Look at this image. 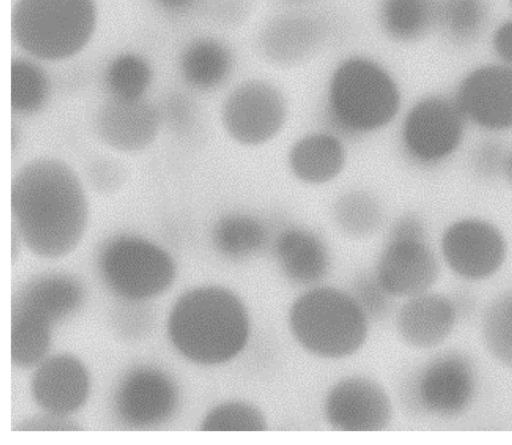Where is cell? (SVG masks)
Segmentation results:
<instances>
[{"label":"cell","mask_w":512,"mask_h":445,"mask_svg":"<svg viewBox=\"0 0 512 445\" xmlns=\"http://www.w3.org/2000/svg\"><path fill=\"white\" fill-rule=\"evenodd\" d=\"M13 226L36 255L59 258L80 242L88 200L75 171L64 161L38 157L20 167L11 182Z\"/></svg>","instance_id":"6da1fadb"},{"label":"cell","mask_w":512,"mask_h":445,"mask_svg":"<svg viewBox=\"0 0 512 445\" xmlns=\"http://www.w3.org/2000/svg\"><path fill=\"white\" fill-rule=\"evenodd\" d=\"M402 92L378 59L349 54L332 68L324 89L321 121L349 143L377 135L400 117Z\"/></svg>","instance_id":"7a4b0ae2"},{"label":"cell","mask_w":512,"mask_h":445,"mask_svg":"<svg viewBox=\"0 0 512 445\" xmlns=\"http://www.w3.org/2000/svg\"><path fill=\"white\" fill-rule=\"evenodd\" d=\"M250 320L245 305L231 290L207 285L183 293L168 318V333L187 359L203 365L227 362L245 347Z\"/></svg>","instance_id":"3957f363"},{"label":"cell","mask_w":512,"mask_h":445,"mask_svg":"<svg viewBox=\"0 0 512 445\" xmlns=\"http://www.w3.org/2000/svg\"><path fill=\"white\" fill-rule=\"evenodd\" d=\"M368 318L353 298L331 286H312L292 303L289 328L296 341L323 358H342L365 342Z\"/></svg>","instance_id":"277c9868"},{"label":"cell","mask_w":512,"mask_h":445,"mask_svg":"<svg viewBox=\"0 0 512 445\" xmlns=\"http://www.w3.org/2000/svg\"><path fill=\"white\" fill-rule=\"evenodd\" d=\"M96 19L94 0H17L11 30L16 44L29 55L59 61L87 45Z\"/></svg>","instance_id":"5b68a950"},{"label":"cell","mask_w":512,"mask_h":445,"mask_svg":"<svg viewBox=\"0 0 512 445\" xmlns=\"http://www.w3.org/2000/svg\"><path fill=\"white\" fill-rule=\"evenodd\" d=\"M96 265L106 287L132 302L161 294L176 276L175 262L166 250L132 234L106 240L97 253Z\"/></svg>","instance_id":"8992f818"},{"label":"cell","mask_w":512,"mask_h":445,"mask_svg":"<svg viewBox=\"0 0 512 445\" xmlns=\"http://www.w3.org/2000/svg\"><path fill=\"white\" fill-rule=\"evenodd\" d=\"M373 273L393 297L421 294L437 282L439 260L418 216L403 214L391 224Z\"/></svg>","instance_id":"52a82bcc"},{"label":"cell","mask_w":512,"mask_h":445,"mask_svg":"<svg viewBox=\"0 0 512 445\" xmlns=\"http://www.w3.org/2000/svg\"><path fill=\"white\" fill-rule=\"evenodd\" d=\"M466 123L454 97L437 94L421 97L400 118L397 130L400 153L416 167L439 166L460 147Z\"/></svg>","instance_id":"ba28073f"},{"label":"cell","mask_w":512,"mask_h":445,"mask_svg":"<svg viewBox=\"0 0 512 445\" xmlns=\"http://www.w3.org/2000/svg\"><path fill=\"white\" fill-rule=\"evenodd\" d=\"M290 115L283 90L263 77L237 83L225 96L220 120L227 136L236 144L257 148L275 140L285 129Z\"/></svg>","instance_id":"9c48e42d"},{"label":"cell","mask_w":512,"mask_h":445,"mask_svg":"<svg viewBox=\"0 0 512 445\" xmlns=\"http://www.w3.org/2000/svg\"><path fill=\"white\" fill-rule=\"evenodd\" d=\"M478 391V373L471 358L447 350L430 358L414 376L412 399L418 410L441 419L463 415Z\"/></svg>","instance_id":"30bf717a"},{"label":"cell","mask_w":512,"mask_h":445,"mask_svg":"<svg viewBox=\"0 0 512 445\" xmlns=\"http://www.w3.org/2000/svg\"><path fill=\"white\" fill-rule=\"evenodd\" d=\"M440 250L455 275L468 281H482L501 269L508 249L498 227L481 218L466 217L446 227Z\"/></svg>","instance_id":"8fae6325"},{"label":"cell","mask_w":512,"mask_h":445,"mask_svg":"<svg viewBox=\"0 0 512 445\" xmlns=\"http://www.w3.org/2000/svg\"><path fill=\"white\" fill-rule=\"evenodd\" d=\"M454 99L467 122L490 132L512 130V67L475 68L461 80Z\"/></svg>","instance_id":"7c38bea8"},{"label":"cell","mask_w":512,"mask_h":445,"mask_svg":"<svg viewBox=\"0 0 512 445\" xmlns=\"http://www.w3.org/2000/svg\"><path fill=\"white\" fill-rule=\"evenodd\" d=\"M178 391L159 369L141 366L130 370L114 394V410L126 426L138 429L159 426L174 414Z\"/></svg>","instance_id":"4fadbf2b"},{"label":"cell","mask_w":512,"mask_h":445,"mask_svg":"<svg viewBox=\"0 0 512 445\" xmlns=\"http://www.w3.org/2000/svg\"><path fill=\"white\" fill-rule=\"evenodd\" d=\"M324 413L332 428L346 432L384 430L392 419V404L386 391L374 380L351 376L328 391Z\"/></svg>","instance_id":"5bb4252c"},{"label":"cell","mask_w":512,"mask_h":445,"mask_svg":"<svg viewBox=\"0 0 512 445\" xmlns=\"http://www.w3.org/2000/svg\"><path fill=\"white\" fill-rule=\"evenodd\" d=\"M162 113L144 98L123 100L111 98L103 103L95 116V132L107 146L120 152H137L157 138Z\"/></svg>","instance_id":"9a60e30c"},{"label":"cell","mask_w":512,"mask_h":445,"mask_svg":"<svg viewBox=\"0 0 512 445\" xmlns=\"http://www.w3.org/2000/svg\"><path fill=\"white\" fill-rule=\"evenodd\" d=\"M328 35L321 17L304 11H289L273 17L259 37V49L270 63L291 67L312 57Z\"/></svg>","instance_id":"2e32d148"},{"label":"cell","mask_w":512,"mask_h":445,"mask_svg":"<svg viewBox=\"0 0 512 445\" xmlns=\"http://www.w3.org/2000/svg\"><path fill=\"white\" fill-rule=\"evenodd\" d=\"M348 144L346 139L326 127L309 130L289 146L287 169L296 181L307 186L333 183L348 165Z\"/></svg>","instance_id":"e0dca14e"},{"label":"cell","mask_w":512,"mask_h":445,"mask_svg":"<svg viewBox=\"0 0 512 445\" xmlns=\"http://www.w3.org/2000/svg\"><path fill=\"white\" fill-rule=\"evenodd\" d=\"M90 389L88 372L71 354H57L39 363L32 376L31 393L46 412L69 416L85 403Z\"/></svg>","instance_id":"ac0fdd59"},{"label":"cell","mask_w":512,"mask_h":445,"mask_svg":"<svg viewBox=\"0 0 512 445\" xmlns=\"http://www.w3.org/2000/svg\"><path fill=\"white\" fill-rule=\"evenodd\" d=\"M272 252L284 277L297 285L315 286L331 269L328 244L305 226L288 225L281 229L273 239Z\"/></svg>","instance_id":"d6986e66"},{"label":"cell","mask_w":512,"mask_h":445,"mask_svg":"<svg viewBox=\"0 0 512 445\" xmlns=\"http://www.w3.org/2000/svg\"><path fill=\"white\" fill-rule=\"evenodd\" d=\"M459 318L452 297L429 290L407 298L398 311L396 327L407 344L429 349L451 335Z\"/></svg>","instance_id":"ffe728a7"},{"label":"cell","mask_w":512,"mask_h":445,"mask_svg":"<svg viewBox=\"0 0 512 445\" xmlns=\"http://www.w3.org/2000/svg\"><path fill=\"white\" fill-rule=\"evenodd\" d=\"M84 300L85 289L76 277L50 272L26 282L13 297L11 310L22 311L53 326L76 313Z\"/></svg>","instance_id":"44dd1931"},{"label":"cell","mask_w":512,"mask_h":445,"mask_svg":"<svg viewBox=\"0 0 512 445\" xmlns=\"http://www.w3.org/2000/svg\"><path fill=\"white\" fill-rule=\"evenodd\" d=\"M235 56L223 41L201 37L183 50L179 68L184 81L200 91H213L223 86L235 70Z\"/></svg>","instance_id":"7402d4cb"},{"label":"cell","mask_w":512,"mask_h":445,"mask_svg":"<svg viewBox=\"0 0 512 445\" xmlns=\"http://www.w3.org/2000/svg\"><path fill=\"white\" fill-rule=\"evenodd\" d=\"M215 251L231 261H245L260 254L270 242V230L257 214L234 210L221 215L211 230Z\"/></svg>","instance_id":"603a6c76"},{"label":"cell","mask_w":512,"mask_h":445,"mask_svg":"<svg viewBox=\"0 0 512 445\" xmlns=\"http://www.w3.org/2000/svg\"><path fill=\"white\" fill-rule=\"evenodd\" d=\"M439 0H380L377 20L390 40L412 43L424 38L438 23Z\"/></svg>","instance_id":"cb8c5ba5"},{"label":"cell","mask_w":512,"mask_h":445,"mask_svg":"<svg viewBox=\"0 0 512 445\" xmlns=\"http://www.w3.org/2000/svg\"><path fill=\"white\" fill-rule=\"evenodd\" d=\"M331 215L336 227L346 236L365 239L376 234L385 218L384 205L369 189L353 187L333 201Z\"/></svg>","instance_id":"d4e9b609"},{"label":"cell","mask_w":512,"mask_h":445,"mask_svg":"<svg viewBox=\"0 0 512 445\" xmlns=\"http://www.w3.org/2000/svg\"><path fill=\"white\" fill-rule=\"evenodd\" d=\"M51 93L49 76L38 64L23 58L11 62V109L17 115L40 112Z\"/></svg>","instance_id":"484cf974"},{"label":"cell","mask_w":512,"mask_h":445,"mask_svg":"<svg viewBox=\"0 0 512 445\" xmlns=\"http://www.w3.org/2000/svg\"><path fill=\"white\" fill-rule=\"evenodd\" d=\"M488 11L486 0H439L437 25L450 42L468 45L485 29Z\"/></svg>","instance_id":"4316f807"},{"label":"cell","mask_w":512,"mask_h":445,"mask_svg":"<svg viewBox=\"0 0 512 445\" xmlns=\"http://www.w3.org/2000/svg\"><path fill=\"white\" fill-rule=\"evenodd\" d=\"M52 326L18 310H11V359L20 367L39 364L49 351Z\"/></svg>","instance_id":"83f0119b"},{"label":"cell","mask_w":512,"mask_h":445,"mask_svg":"<svg viewBox=\"0 0 512 445\" xmlns=\"http://www.w3.org/2000/svg\"><path fill=\"white\" fill-rule=\"evenodd\" d=\"M152 81L149 63L134 53L115 57L104 73V85L111 98L136 100L143 98Z\"/></svg>","instance_id":"f1b7e54d"},{"label":"cell","mask_w":512,"mask_h":445,"mask_svg":"<svg viewBox=\"0 0 512 445\" xmlns=\"http://www.w3.org/2000/svg\"><path fill=\"white\" fill-rule=\"evenodd\" d=\"M481 335L494 359L512 368V290L498 295L486 307Z\"/></svg>","instance_id":"f546056e"},{"label":"cell","mask_w":512,"mask_h":445,"mask_svg":"<svg viewBox=\"0 0 512 445\" xmlns=\"http://www.w3.org/2000/svg\"><path fill=\"white\" fill-rule=\"evenodd\" d=\"M202 431L260 432L267 429V420L255 405L239 400L226 401L213 407L203 418Z\"/></svg>","instance_id":"4dcf8cb0"},{"label":"cell","mask_w":512,"mask_h":445,"mask_svg":"<svg viewBox=\"0 0 512 445\" xmlns=\"http://www.w3.org/2000/svg\"><path fill=\"white\" fill-rule=\"evenodd\" d=\"M351 295L368 320H380L386 317L392 305L393 296L379 284L373 272L356 277Z\"/></svg>","instance_id":"1f68e13d"},{"label":"cell","mask_w":512,"mask_h":445,"mask_svg":"<svg viewBox=\"0 0 512 445\" xmlns=\"http://www.w3.org/2000/svg\"><path fill=\"white\" fill-rule=\"evenodd\" d=\"M90 186L100 194L118 191L127 180V170L118 160L107 157H95L86 168Z\"/></svg>","instance_id":"d6a6232c"},{"label":"cell","mask_w":512,"mask_h":445,"mask_svg":"<svg viewBox=\"0 0 512 445\" xmlns=\"http://www.w3.org/2000/svg\"><path fill=\"white\" fill-rule=\"evenodd\" d=\"M507 150L500 141H481L475 146L470 157L472 171L481 178H492L502 174Z\"/></svg>","instance_id":"836d02e7"},{"label":"cell","mask_w":512,"mask_h":445,"mask_svg":"<svg viewBox=\"0 0 512 445\" xmlns=\"http://www.w3.org/2000/svg\"><path fill=\"white\" fill-rule=\"evenodd\" d=\"M165 116L175 131L184 133L194 124L195 108L188 98L174 94L166 101Z\"/></svg>","instance_id":"e575fe53"},{"label":"cell","mask_w":512,"mask_h":445,"mask_svg":"<svg viewBox=\"0 0 512 445\" xmlns=\"http://www.w3.org/2000/svg\"><path fill=\"white\" fill-rule=\"evenodd\" d=\"M17 431H79V424L70 419L69 416H62L47 413L41 416L27 418L16 425Z\"/></svg>","instance_id":"d590c367"},{"label":"cell","mask_w":512,"mask_h":445,"mask_svg":"<svg viewBox=\"0 0 512 445\" xmlns=\"http://www.w3.org/2000/svg\"><path fill=\"white\" fill-rule=\"evenodd\" d=\"M492 48L502 64L512 67V20L503 22L494 31Z\"/></svg>","instance_id":"8d00e7d4"},{"label":"cell","mask_w":512,"mask_h":445,"mask_svg":"<svg viewBox=\"0 0 512 445\" xmlns=\"http://www.w3.org/2000/svg\"><path fill=\"white\" fill-rule=\"evenodd\" d=\"M197 0H154V2L164 9L172 13H183L193 7Z\"/></svg>","instance_id":"74e56055"},{"label":"cell","mask_w":512,"mask_h":445,"mask_svg":"<svg viewBox=\"0 0 512 445\" xmlns=\"http://www.w3.org/2000/svg\"><path fill=\"white\" fill-rule=\"evenodd\" d=\"M502 175L512 187V148L507 150Z\"/></svg>","instance_id":"f35d334b"},{"label":"cell","mask_w":512,"mask_h":445,"mask_svg":"<svg viewBox=\"0 0 512 445\" xmlns=\"http://www.w3.org/2000/svg\"><path fill=\"white\" fill-rule=\"evenodd\" d=\"M11 148H12V154L15 153V151L18 150L20 144H21V131L17 124L14 122L12 123V130H11Z\"/></svg>","instance_id":"ab89813d"},{"label":"cell","mask_w":512,"mask_h":445,"mask_svg":"<svg viewBox=\"0 0 512 445\" xmlns=\"http://www.w3.org/2000/svg\"><path fill=\"white\" fill-rule=\"evenodd\" d=\"M510 1V4H511V7H512V0H509Z\"/></svg>","instance_id":"60d3db41"},{"label":"cell","mask_w":512,"mask_h":445,"mask_svg":"<svg viewBox=\"0 0 512 445\" xmlns=\"http://www.w3.org/2000/svg\"><path fill=\"white\" fill-rule=\"evenodd\" d=\"M290 1H300V0H290Z\"/></svg>","instance_id":"b9f144b4"}]
</instances>
